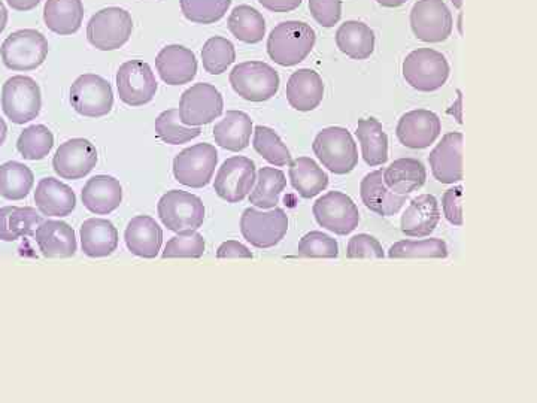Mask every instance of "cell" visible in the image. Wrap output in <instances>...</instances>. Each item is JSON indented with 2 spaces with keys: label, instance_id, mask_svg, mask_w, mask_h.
Masks as SVG:
<instances>
[{
  "label": "cell",
  "instance_id": "obj_53",
  "mask_svg": "<svg viewBox=\"0 0 537 403\" xmlns=\"http://www.w3.org/2000/svg\"><path fill=\"white\" fill-rule=\"evenodd\" d=\"M457 95H458L457 102H455L454 105H452V109L449 112H451V114H454V117H455V120H457V123L461 124L463 123V117H461V101H463V99H461L460 90H458Z\"/></svg>",
  "mask_w": 537,
  "mask_h": 403
},
{
  "label": "cell",
  "instance_id": "obj_43",
  "mask_svg": "<svg viewBox=\"0 0 537 403\" xmlns=\"http://www.w3.org/2000/svg\"><path fill=\"white\" fill-rule=\"evenodd\" d=\"M156 133L165 144L181 145L193 141L200 136V127H190L182 124L178 109L162 112L156 120Z\"/></svg>",
  "mask_w": 537,
  "mask_h": 403
},
{
  "label": "cell",
  "instance_id": "obj_29",
  "mask_svg": "<svg viewBox=\"0 0 537 403\" xmlns=\"http://www.w3.org/2000/svg\"><path fill=\"white\" fill-rule=\"evenodd\" d=\"M81 247L93 259L108 257L117 250L118 230L105 218H89L81 224Z\"/></svg>",
  "mask_w": 537,
  "mask_h": 403
},
{
  "label": "cell",
  "instance_id": "obj_48",
  "mask_svg": "<svg viewBox=\"0 0 537 403\" xmlns=\"http://www.w3.org/2000/svg\"><path fill=\"white\" fill-rule=\"evenodd\" d=\"M309 11L320 26L330 29L341 21L342 0H309Z\"/></svg>",
  "mask_w": 537,
  "mask_h": 403
},
{
  "label": "cell",
  "instance_id": "obj_17",
  "mask_svg": "<svg viewBox=\"0 0 537 403\" xmlns=\"http://www.w3.org/2000/svg\"><path fill=\"white\" fill-rule=\"evenodd\" d=\"M96 147L84 138L69 139L60 145L53 157V168L63 180H81L96 168Z\"/></svg>",
  "mask_w": 537,
  "mask_h": 403
},
{
  "label": "cell",
  "instance_id": "obj_9",
  "mask_svg": "<svg viewBox=\"0 0 537 403\" xmlns=\"http://www.w3.org/2000/svg\"><path fill=\"white\" fill-rule=\"evenodd\" d=\"M218 165V153L214 145L197 144L185 148L175 157V180L191 189H203L211 183Z\"/></svg>",
  "mask_w": 537,
  "mask_h": 403
},
{
  "label": "cell",
  "instance_id": "obj_35",
  "mask_svg": "<svg viewBox=\"0 0 537 403\" xmlns=\"http://www.w3.org/2000/svg\"><path fill=\"white\" fill-rule=\"evenodd\" d=\"M41 215L30 206H5L0 208V239L5 242L17 241L24 236H32L42 223Z\"/></svg>",
  "mask_w": 537,
  "mask_h": 403
},
{
  "label": "cell",
  "instance_id": "obj_18",
  "mask_svg": "<svg viewBox=\"0 0 537 403\" xmlns=\"http://www.w3.org/2000/svg\"><path fill=\"white\" fill-rule=\"evenodd\" d=\"M442 132L441 118L427 109L406 112L397 123L400 144L412 150H424L435 144Z\"/></svg>",
  "mask_w": 537,
  "mask_h": 403
},
{
  "label": "cell",
  "instance_id": "obj_40",
  "mask_svg": "<svg viewBox=\"0 0 537 403\" xmlns=\"http://www.w3.org/2000/svg\"><path fill=\"white\" fill-rule=\"evenodd\" d=\"M390 259H447V242L439 238L399 241L388 250Z\"/></svg>",
  "mask_w": 537,
  "mask_h": 403
},
{
  "label": "cell",
  "instance_id": "obj_44",
  "mask_svg": "<svg viewBox=\"0 0 537 403\" xmlns=\"http://www.w3.org/2000/svg\"><path fill=\"white\" fill-rule=\"evenodd\" d=\"M184 17L191 23L214 24L232 6V0H179Z\"/></svg>",
  "mask_w": 537,
  "mask_h": 403
},
{
  "label": "cell",
  "instance_id": "obj_11",
  "mask_svg": "<svg viewBox=\"0 0 537 403\" xmlns=\"http://www.w3.org/2000/svg\"><path fill=\"white\" fill-rule=\"evenodd\" d=\"M409 20L414 35L430 44L447 41L454 27V18L444 0H418Z\"/></svg>",
  "mask_w": 537,
  "mask_h": 403
},
{
  "label": "cell",
  "instance_id": "obj_8",
  "mask_svg": "<svg viewBox=\"0 0 537 403\" xmlns=\"http://www.w3.org/2000/svg\"><path fill=\"white\" fill-rule=\"evenodd\" d=\"M160 220L172 232H187L202 227L205 221V205L199 196L182 190H171L160 199Z\"/></svg>",
  "mask_w": 537,
  "mask_h": 403
},
{
  "label": "cell",
  "instance_id": "obj_13",
  "mask_svg": "<svg viewBox=\"0 0 537 403\" xmlns=\"http://www.w3.org/2000/svg\"><path fill=\"white\" fill-rule=\"evenodd\" d=\"M71 105L83 117L100 118L111 112L114 93L105 78L84 74L71 87Z\"/></svg>",
  "mask_w": 537,
  "mask_h": 403
},
{
  "label": "cell",
  "instance_id": "obj_54",
  "mask_svg": "<svg viewBox=\"0 0 537 403\" xmlns=\"http://www.w3.org/2000/svg\"><path fill=\"white\" fill-rule=\"evenodd\" d=\"M6 24H8V9L0 2V35L6 29Z\"/></svg>",
  "mask_w": 537,
  "mask_h": 403
},
{
  "label": "cell",
  "instance_id": "obj_55",
  "mask_svg": "<svg viewBox=\"0 0 537 403\" xmlns=\"http://www.w3.org/2000/svg\"><path fill=\"white\" fill-rule=\"evenodd\" d=\"M376 2L384 8H399V6L405 5L408 0H376Z\"/></svg>",
  "mask_w": 537,
  "mask_h": 403
},
{
  "label": "cell",
  "instance_id": "obj_16",
  "mask_svg": "<svg viewBox=\"0 0 537 403\" xmlns=\"http://www.w3.org/2000/svg\"><path fill=\"white\" fill-rule=\"evenodd\" d=\"M256 163L248 157L235 156L227 159L218 169L214 190L229 203L244 201L256 183Z\"/></svg>",
  "mask_w": 537,
  "mask_h": 403
},
{
  "label": "cell",
  "instance_id": "obj_15",
  "mask_svg": "<svg viewBox=\"0 0 537 403\" xmlns=\"http://www.w3.org/2000/svg\"><path fill=\"white\" fill-rule=\"evenodd\" d=\"M117 89L121 102L136 108L153 101L159 84L148 63L142 60H130L118 69Z\"/></svg>",
  "mask_w": 537,
  "mask_h": 403
},
{
  "label": "cell",
  "instance_id": "obj_7",
  "mask_svg": "<svg viewBox=\"0 0 537 403\" xmlns=\"http://www.w3.org/2000/svg\"><path fill=\"white\" fill-rule=\"evenodd\" d=\"M42 108L41 89L33 78L15 75L2 87V109L14 124L29 123Z\"/></svg>",
  "mask_w": 537,
  "mask_h": 403
},
{
  "label": "cell",
  "instance_id": "obj_47",
  "mask_svg": "<svg viewBox=\"0 0 537 403\" xmlns=\"http://www.w3.org/2000/svg\"><path fill=\"white\" fill-rule=\"evenodd\" d=\"M347 257L348 259H384L385 253L378 239L366 233H360L348 242Z\"/></svg>",
  "mask_w": 537,
  "mask_h": 403
},
{
  "label": "cell",
  "instance_id": "obj_2",
  "mask_svg": "<svg viewBox=\"0 0 537 403\" xmlns=\"http://www.w3.org/2000/svg\"><path fill=\"white\" fill-rule=\"evenodd\" d=\"M315 156L324 168L336 175H347L358 165L357 144L345 127H326L315 136L312 144Z\"/></svg>",
  "mask_w": 537,
  "mask_h": 403
},
{
  "label": "cell",
  "instance_id": "obj_20",
  "mask_svg": "<svg viewBox=\"0 0 537 403\" xmlns=\"http://www.w3.org/2000/svg\"><path fill=\"white\" fill-rule=\"evenodd\" d=\"M156 68L168 86L191 83L197 74L196 54L182 45H168L157 54Z\"/></svg>",
  "mask_w": 537,
  "mask_h": 403
},
{
  "label": "cell",
  "instance_id": "obj_42",
  "mask_svg": "<svg viewBox=\"0 0 537 403\" xmlns=\"http://www.w3.org/2000/svg\"><path fill=\"white\" fill-rule=\"evenodd\" d=\"M254 150L273 166H287L291 162V153L287 145L279 138L275 130L266 126H257L254 129Z\"/></svg>",
  "mask_w": 537,
  "mask_h": 403
},
{
  "label": "cell",
  "instance_id": "obj_1",
  "mask_svg": "<svg viewBox=\"0 0 537 403\" xmlns=\"http://www.w3.org/2000/svg\"><path fill=\"white\" fill-rule=\"evenodd\" d=\"M317 33L303 21L279 23L268 36V54L276 65H299L314 50Z\"/></svg>",
  "mask_w": 537,
  "mask_h": 403
},
{
  "label": "cell",
  "instance_id": "obj_37",
  "mask_svg": "<svg viewBox=\"0 0 537 403\" xmlns=\"http://www.w3.org/2000/svg\"><path fill=\"white\" fill-rule=\"evenodd\" d=\"M35 175L29 166L6 162L0 166V196L8 201H23L32 192Z\"/></svg>",
  "mask_w": 537,
  "mask_h": 403
},
{
  "label": "cell",
  "instance_id": "obj_3",
  "mask_svg": "<svg viewBox=\"0 0 537 403\" xmlns=\"http://www.w3.org/2000/svg\"><path fill=\"white\" fill-rule=\"evenodd\" d=\"M402 72L412 89L423 93L436 92L448 81V60L432 48H418L403 60Z\"/></svg>",
  "mask_w": 537,
  "mask_h": 403
},
{
  "label": "cell",
  "instance_id": "obj_46",
  "mask_svg": "<svg viewBox=\"0 0 537 403\" xmlns=\"http://www.w3.org/2000/svg\"><path fill=\"white\" fill-rule=\"evenodd\" d=\"M299 254L312 259H336L339 256V245L336 239L326 233L309 232L300 239Z\"/></svg>",
  "mask_w": 537,
  "mask_h": 403
},
{
  "label": "cell",
  "instance_id": "obj_56",
  "mask_svg": "<svg viewBox=\"0 0 537 403\" xmlns=\"http://www.w3.org/2000/svg\"><path fill=\"white\" fill-rule=\"evenodd\" d=\"M6 135H8V126H6L5 120L0 117V145L5 142Z\"/></svg>",
  "mask_w": 537,
  "mask_h": 403
},
{
  "label": "cell",
  "instance_id": "obj_23",
  "mask_svg": "<svg viewBox=\"0 0 537 403\" xmlns=\"http://www.w3.org/2000/svg\"><path fill=\"white\" fill-rule=\"evenodd\" d=\"M441 221L438 199L433 195H421L412 199L403 212L400 229L403 235L411 238H426Z\"/></svg>",
  "mask_w": 537,
  "mask_h": 403
},
{
  "label": "cell",
  "instance_id": "obj_24",
  "mask_svg": "<svg viewBox=\"0 0 537 403\" xmlns=\"http://www.w3.org/2000/svg\"><path fill=\"white\" fill-rule=\"evenodd\" d=\"M323 78L312 69H299L288 78L287 101L291 108L300 112L314 111L324 99Z\"/></svg>",
  "mask_w": 537,
  "mask_h": 403
},
{
  "label": "cell",
  "instance_id": "obj_28",
  "mask_svg": "<svg viewBox=\"0 0 537 403\" xmlns=\"http://www.w3.org/2000/svg\"><path fill=\"white\" fill-rule=\"evenodd\" d=\"M382 180L391 192L397 195H411L426 184V166L418 159H397L382 171Z\"/></svg>",
  "mask_w": 537,
  "mask_h": 403
},
{
  "label": "cell",
  "instance_id": "obj_26",
  "mask_svg": "<svg viewBox=\"0 0 537 403\" xmlns=\"http://www.w3.org/2000/svg\"><path fill=\"white\" fill-rule=\"evenodd\" d=\"M36 208L48 217H66L74 212L77 196L71 187L56 178L39 181L35 192Z\"/></svg>",
  "mask_w": 537,
  "mask_h": 403
},
{
  "label": "cell",
  "instance_id": "obj_30",
  "mask_svg": "<svg viewBox=\"0 0 537 403\" xmlns=\"http://www.w3.org/2000/svg\"><path fill=\"white\" fill-rule=\"evenodd\" d=\"M212 132H214L215 144L220 145L224 150L238 153L250 145L253 120L245 112L227 111L226 117L215 124Z\"/></svg>",
  "mask_w": 537,
  "mask_h": 403
},
{
  "label": "cell",
  "instance_id": "obj_34",
  "mask_svg": "<svg viewBox=\"0 0 537 403\" xmlns=\"http://www.w3.org/2000/svg\"><path fill=\"white\" fill-rule=\"evenodd\" d=\"M356 136L361 145V156L367 165L382 166L388 160V136L376 118L358 120Z\"/></svg>",
  "mask_w": 537,
  "mask_h": 403
},
{
  "label": "cell",
  "instance_id": "obj_39",
  "mask_svg": "<svg viewBox=\"0 0 537 403\" xmlns=\"http://www.w3.org/2000/svg\"><path fill=\"white\" fill-rule=\"evenodd\" d=\"M54 147V135L44 124H33L18 136L17 150L26 160L45 159Z\"/></svg>",
  "mask_w": 537,
  "mask_h": 403
},
{
  "label": "cell",
  "instance_id": "obj_21",
  "mask_svg": "<svg viewBox=\"0 0 537 403\" xmlns=\"http://www.w3.org/2000/svg\"><path fill=\"white\" fill-rule=\"evenodd\" d=\"M36 244L47 259H69L77 253L74 229L65 221H42L35 232Z\"/></svg>",
  "mask_w": 537,
  "mask_h": 403
},
{
  "label": "cell",
  "instance_id": "obj_49",
  "mask_svg": "<svg viewBox=\"0 0 537 403\" xmlns=\"http://www.w3.org/2000/svg\"><path fill=\"white\" fill-rule=\"evenodd\" d=\"M461 199H463V187L461 186L447 190L442 196V209H444L445 218L454 226H463Z\"/></svg>",
  "mask_w": 537,
  "mask_h": 403
},
{
  "label": "cell",
  "instance_id": "obj_38",
  "mask_svg": "<svg viewBox=\"0 0 537 403\" xmlns=\"http://www.w3.org/2000/svg\"><path fill=\"white\" fill-rule=\"evenodd\" d=\"M256 180V187L251 190L250 203L263 209L275 208L279 196L287 187L284 172L275 168H262Z\"/></svg>",
  "mask_w": 537,
  "mask_h": 403
},
{
  "label": "cell",
  "instance_id": "obj_52",
  "mask_svg": "<svg viewBox=\"0 0 537 403\" xmlns=\"http://www.w3.org/2000/svg\"><path fill=\"white\" fill-rule=\"evenodd\" d=\"M14 11L27 12L35 9L42 0H6Z\"/></svg>",
  "mask_w": 537,
  "mask_h": 403
},
{
  "label": "cell",
  "instance_id": "obj_33",
  "mask_svg": "<svg viewBox=\"0 0 537 403\" xmlns=\"http://www.w3.org/2000/svg\"><path fill=\"white\" fill-rule=\"evenodd\" d=\"M288 177L294 190L305 199L315 198L329 186V175L311 157L291 160Z\"/></svg>",
  "mask_w": 537,
  "mask_h": 403
},
{
  "label": "cell",
  "instance_id": "obj_19",
  "mask_svg": "<svg viewBox=\"0 0 537 403\" xmlns=\"http://www.w3.org/2000/svg\"><path fill=\"white\" fill-rule=\"evenodd\" d=\"M429 163L439 183L454 184L463 180V133H447L430 153Z\"/></svg>",
  "mask_w": 537,
  "mask_h": 403
},
{
  "label": "cell",
  "instance_id": "obj_27",
  "mask_svg": "<svg viewBox=\"0 0 537 403\" xmlns=\"http://www.w3.org/2000/svg\"><path fill=\"white\" fill-rule=\"evenodd\" d=\"M81 198L84 206L93 214H111L123 202V187L114 177L96 175L87 181Z\"/></svg>",
  "mask_w": 537,
  "mask_h": 403
},
{
  "label": "cell",
  "instance_id": "obj_50",
  "mask_svg": "<svg viewBox=\"0 0 537 403\" xmlns=\"http://www.w3.org/2000/svg\"><path fill=\"white\" fill-rule=\"evenodd\" d=\"M218 259H253L254 254L238 241H227L218 247Z\"/></svg>",
  "mask_w": 537,
  "mask_h": 403
},
{
  "label": "cell",
  "instance_id": "obj_36",
  "mask_svg": "<svg viewBox=\"0 0 537 403\" xmlns=\"http://www.w3.org/2000/svg\"><path fill=\"white\" fill-rule=\"evenodd\" d=\"M230 33L245 44H259L266 36V21L256 8L239 5L230 12L227 20Z\"/></svg>",
  "mask_w": 537,
  "mask_h": 403
},
{
  "label": "cell",
  "instance_id": "obj_22",
  "mask_svg": "<svg viewBox=\"0 0 537 403\" xmlns=\"http://www.w3.org/2000/svg\"><path fill=\"white\" fill-rule=\"evenodd\" d=\"M124 241L135 256L156 259L163 244V230L153 217L138 215L127 224Z\"/></svg>",
  "mask_w": 537,
  "mask_h": 403
},
{
  "label": "cell",
  "instance_id": "obj_51",
  "mask_svg": "<svg viewBox=\"0 0 537 403\" xmlns=\"http://www.w3.org/2000/svg\"><path fill=\"white\" fill-rule=\"evenodd\" d=\"M302 2L303 0H259L263 8L272 12H281V14L294 11L302 5Z\"/></svg>",
  "mask_w": 537,
  "mask_h": 403
},
{
  "label": "cell",
  "instance_id": "obj_12",
  "mask_svg": "<svg viewBox=\"0 0 537 403\" xmlns=\"http://www.w3.org/2000/svg\"><path fill=\"white\" fill-rule=\"evenodd\" d=\"M223 111V96L208 83L194 84L182 93L179 101V118L185 126L200 127L212 123Z\"/></svg>",
  "mask_w": 537,
  "mask_h": 403
},
{
  "label": "cell",
  "instance_id": "obj_5",
  "mask_svg": "<svg viewBox=\"0 0 537 403\" xmlns=\"http://www.w3.org/2000/svg\"><path fill=\"white\" fill-rule=\"evenodd\" d=\"M132 32V15L117 6L100 9L87 24V39L100 51L118 50L129 41Z\"/></svg>",
  "mask_w": 537,
  "mask_h": 403
},
{
  "label": "cell",
  "instance_id": "obj_4",
  "mask_svg": "<svg viewBox=\"0 0 537 403\" xmlns=\"http://www.w3.org/2000/svg\"><path fill=\"white\" fill-rule=\"evenodd\" d=\"M48 41L35 29L17 30L0 47L3 65L11 71H35L44 65L48 56Z\"/></svg>",
  "mask_w": 537,
  "mask_h": 403
},
{
  "label": "cell",
  "instance_id": "obj_45",
  "mask_svg": "<svg viewBox=\"0 0 537 403\" xmlns=\"http://www.w3.org/2000/svg\"><path fill=\"white\" fill-rule=\"evenodd\" d=\"M205 248L203 236L196 230H187L169 239L162 256L163 259H200Z\"/></svg>",
  "mask_w": 537,
  "mask_h": 403
},
{
  "label": "cell",
  "instance_id": "obj_57",
  "mask_svg": "<svg viewBox=\"0 0 537 403\" xmlns=\"http://www.w3.org/2000/svg\"><path fill=\"white\" fill-rule=\"evenodd\" d=\"M452 5H454V8L461 9L463 8V0H451Z\"/></svg>",
  "mask_w": 537,
  "mask_h": 403
},
{
  "label": "cell",
  "instance_id": "obj_41",
  "mask_svg": "<svg viewBox=\"0 0 537 403\" xmlns=\"http://www.w3.org/2000/svg\"><path fill=\"white\" fill-rule=\"evenodd\" d=\"M235 60V45L223 36H214L203 45V68L211 75L224 74L235 63Z\"/></svg>",
  "mask_w": 537,
  "mask_h": 403
},
{
  "label": "cell",
  "instance_id": "obj_31",
  "mask_svg": "<svg viewBox=\"0 0 537 403\" xmlns=\"http://www.w3.org/2000/svg\"><path fill=\"white\" fill-rule=\"evenodd\" d=\"M83 20V0H47L45 2V26L56 35H74L81 29Z\"/></svg>",
  "mask_w": 537,
  "mask_h": 403
},
{
  "label": "cell",
  "instance_id": "obj_25",
  "mask_svg": "<svg viewBox=\"0 0 537 403\" xmlns=\"http://www.w3.org/2000/svg\"><path fill=\"white\" fill-rule=\"evenodd\" d=\"M360 196L367 209L382 217H393L408 202V196L397 195L385 186L382 171L370 172L363 178Z\"/></svg>",
  "mask_w": 537,
  "mask_h": 403
},
{
  "label": "cell",
  "instance_id": "obj_10",
  "mask_svg": "<svg viewBox=\"0 0 537 403\" xmlns=\"http://www.w3.org/2000/svg\"><path fill=\"white\" fill-rule=\"evenodd\" d=\"M288 215L284 209L273 208L263 212L259 209H245L241 217V233L253 247H275L287 235Z\"/></svg>",
  "mask_w": 537,
  "mask_h": 403
},
{
  "label": "cell",
  "instance_id": "obj_14",
  "mask_svg": "<svg viewBox=\"0 0 537 403\" xmlns=\"http://www.w3.org/2000/svg\"><path fill=\"white\" fill-rule=\"evenodd\" d=\"M315 220L324 229L339 236L350 235L360 223V212L350 196L341 192H329L312 206Z\"/></svg>",
  "mask_w": 537,
  "mask_h": 403
},
{
  "label": "cell",
  "instance_id": "obj_6",
  "mask_svg": "<svg viewBox=\"0 0 537 403\" xmlns=\"http://www.w3.org/2000/svg\"><path fill=\"white\" fill-rule=\"evenodd\" d=\"M233 90L248 102H266L278 93L279 75L265 62H244L230 72Z\"/></svg>",
  "mask_w": 537,
  "mask_h": 403
},
{
  "label": "cell",
  "instance_id": "obj_32",
  "mask_svg": "<svg viewBox=\"0 0 537 403\" xmlns=\"http://www.w3.org/2000/svg\"><path fill=\"white\" fill-rule=\"evenodd\" d=\"M339 50L353 60H366L375 51V32L361 21H345L336 32Z\"/></svg>",
  "mask_w": 537,
  "mask_h": 403
}]
</instances>
